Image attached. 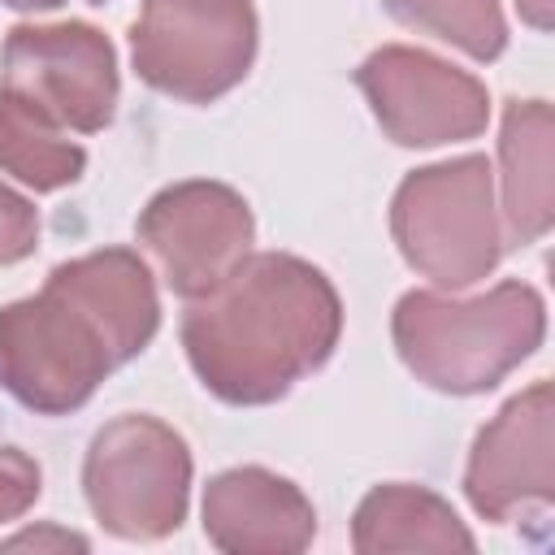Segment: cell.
<instances>
[{
	"label": "cell",
	"mask_w": 555,
	"mask_h": 555,
	"mask_svg": "<svg viewBox=\"0 0 555 555\" xmlns=\"http://www.w3.org/2000/svg\"><path fill=\"white\" fill-rule=\"evenodd\" d=\"M251 0H143L130 26L134 74L182 104H212L256 61Z\"/></svg>",
	"instance_id": "8992f818"
},
{
	"label": "cell",
	"mask_w": 555,
	"mask_h": 555,
	"mask_svg": "<svg viewBox=\"0 0 555 555\" xmlns=\"http://www.w3.org/2000/svg\"><path fill=\"white\" fill-rule=\"evenodd\" d=\"M377 126L399 147H438L477 139L490 121V95L468 69L408 43L369 52L356 69Z\"/></svg>",
	"instance_id": "ba28073f"
},
{
	"label": "cell",
	"mask_w": 555,
	"mask_h": 555,
	"mask_svg": "<svg viewBox=\"0 0 555 555\" xmlns=\"http://www.w3.org/2000/svg\"><path fill=\"white\" fill-rule=\"evenodd\" d=\"M39 247V212L26 195L0 182V264H17Z\"/></svg>",
	"instance_id": "e0dca14e"
},
{
	"label": "cell",
	"mask_w": 555,
	"mask_h": 555,
	"mask_svg": "<svg viewBox=\"0 0 555 555\" xmlns=\"http://www.w3.org/2000/svg\"><path fill=\"white\" fill-rule=\"evenodd\" d=\"M464 494L481 520H512L525 507L555 503V403L551 382H533L512 395L490 425H481L468 464Z\"/></svg>",
	"instance_id": "30bf717a"
},
{
	"label": "cell",
	"mask_w": 555,
	"mask_h": 555,
	"mask_svg": "<svg viewBox=\"0 0 555 555\" xmlns=\"http://www.w3.org/2000/svg\"><path fill=\"white\" fill-rule=\"evenodd\" d=\"M351 546L360 555L386 551H477L473 533L455 516V507L408 481L373 486L351 516Z\"/></svg>",
	"instance_id": "4fadbf2b"
},
{
	"label": "cell",
	"mask_w": 555,
	"mask_h": 555,
	"mask_svg": "<svg viewBox=\"0 0 555 555\" xmlns=\"http://www.w3.org/2000/svg\"><path fill=\"white\" fill-rule=\"evenodd\" d=\"M0 87L43 108L56 126L95 134L117 113V52L87 22L13 26L0 52Z\"/></svg>",
	"instance_id": "52a82bcc"
},
{
	"label": "cell",
	"mask_w": 555,
	"mask_h": 555,
	"mask_svg": "<svg viewBox=\"0 0 555 555\" xmlns=\"http://www.w3.org/2000/svg\"><path fill=\"white\" fill-rule=\"evenodd\" d=\"M156 330L160 299L143 256L87 251L56 264L39 295L0 308V386L39 416H69Z\"/></svg>",
	"instance_id": "6da1fadb"
},
{
	"label": "cell",
	"mask_w": 555,
	"mask_h": 555,
	"mask_svg": "<svg viewBox=\"0 0 555 555\" xmlns=\"http://www.w3.org/2000/svg\"><path fill=\"white\" fill-rule=\"evenodd\" d=\"M403 26H416L473 61H494L507 48L499 0H382Z\"/></svg>",
	"instance_id": "9a60e30c"
},
{
	"label": "cell",
	"mask_w": 555,
	"mask_h": 555,
	"mask_svg": "<svg viewBox=\"0 0 555 555\" xmlns=\"http://www.w3.org/2000/svg\"><path fill=\"white\" fill-rule=\"evenodd\" d=\"M204 538L225 555H295L317 538V507L260 464L225 468L204 486Z\"/></svg>",
	"instance_id": "8fae6325"
},
{
	"label": "cell",
	"mask_w": 555,
	"mask_h": 555,
	"mask_svg": "<svg viewBox=\"0 0 555 555\" xmlns=\"http://www.w3.org/2000/svg\"><path fill=\"white\" fill-rule=\"evenodd\" d=\"M0 169L43 195L74 186L87 169V152L43 108L0 87Z\"/></svg>",
	"instance_id": "5bb4252c"
},
{
	"label": "cell",
	"mask_w": 555,
	"mask_h": 555,
	"mask_svg": "<svg viewBox=\"0 0 555 555\" xmlns=\"http://www.w3.org/2000/svg\"><path fill=\"white\" fill-rule=\"evenodd\" d=\"M390 338L416 382L442 395H486L546 338V304L529 282H499L455 299L408 291L395 304Z\"/></svg>",
	"instance_id": "3957f363"
},
{
	"label": "cell",
	"mask_w": 555,
	"mask_h": 555,
	"mask_svg": "<svg viewBox=\"0 0 555 555\" xmlns=\"http://www.w3.org/2000/svg\"><path fill=\"white\" fill-rule=\"evenodd\" d=\"M39 490H43L39 464L22 447L0 442V525L26 516L35 507V499H39Z\"/></svg>",
	"instance_id": "2e32d148"
},
{
	"label": "cell",
	"mask_w": 555,
	"mask_h": 555,
	"mask_svg": "<svg viewBox=\"0 0 555 555\" xmlns=\"http://www.w3.org/2000/svg\"><path fill=\"white\" fill-rule=\"evenodd\" d=\"M338 338L334 282L291 251H247L182 312V347L199 386L234 408L278 403L334 356Z\"/></svg>",
	"instance_id": "7a4b0ae2"
},
{
	"label": "cell",
	"mask_w": 555,
	"mask_h": 555,
	"mask_svg": "<svg viewBox=\"0 0 555 555\" xmlns=\"http://www.w3.org/2000/svg\"><path fill=\"white\" fill-rule=\"evenodd\" d=\"M4 546H74V551H87V538H78V533H56V529H43V533H17V538H9Z\"/></svg>",
	"instance_id": "ac0fdd59"
},
{
	"label": "cell",
	"mask_w": 555,
	"mask_h": 555,
	"mask_svg": "<svg viewBox=\"0 0 555 555\" xmlns=\"http://www.w3.org/2000/svg\"><path fill=\"white\" fill-rule=\"evenodd\" d=\"M82 490L91 516L126 542L169 538L191 503L186 438L147 412H126L95 429L82 460Z\"/></svg>",
	"instance_id": "5b68a950"
},
{
	"label": "cell",
	"mask_w": 555,
	"mask_h": 555,
	"mask_svg": "<svg viewBox=\"0 0 555 555\" xmlns=\"http://www.w3.org/2000/svg\"><path fill=\"white\" fill-rule=\"evenodd\" d=\"M516 9H520V17H525L533 30H551V9H555V0H516Z\"/></svg>",
	"instance_id": "d6986e66"
},
{
	"label": "cell",
	"mask_w": 555,
	"mask_h": 555,
	"mask_svg": "<svg viewBox=\"0 0 555 555\" xmlns=\"http://www.w3.org/2000/svg\"><path fill=\"white\" fill-rule=\"evenodd\" d=\"M87 4H104V0H87Z\"/></svg>",
	"instance_id": "44dd1931"
},
{
	"label": "cell",
	"mask_w": 555,
	"mask_h": 555,
	"mask_svg": "<svg viewBox=\"0 0 555 555\" xmlns=\"http://www.w3.org/2000/svg\"><path fill=\"white\" fill-rule=\"evenodd\" d=\"M9 9H22V13H39V9H61L65 0H0Z\"/></svg>",
	"instance_id": "ffe728a7"
},
{
	"label": "cell",
	"mask_w": 555,
	"mask_h": 555,
	"mask_svg": "<svg viewBox=\"0 0 555 555\" xmlns=\"http://www.w3.org/2000/svg\"><path fill=\"white\" fill-rule=\"evenodd\" d=\"M399 256L442 291H464L503 260L494 169L486 156H451L412 169L390 199Z\"/></svg>",
	"instance_id": "277c9868"
},
{
	"label": "cell",
	"mask_w": 555,
	"mask_h": 555,
	"mask_svg": "<svg viewBox=\"0 0 555 555\" xmlns=\"http://www.w3.org/2000/svg\"><path fill=\"white\" fill-rule=\"evenodd\" d=\"M551 104L546 100H512L503 108L499 130V182H503V230L507 243H538L555 221V186H551Z\"/></svg>",
	"instance_id": "7c38bea8"
},
{
	"label": "cell",
	"mask_w": 555,
	"mask_h": 555,
	"mask_svg": "<svg viewBox=\"0 0 555 555\" xmlns=\"http://www.w3.org/2000/svg\"><path fill=\"white\" fill-rule=\"evenodd\" d=\"M134 230L147 256L160 264L165 286L182 299H199L247 256L256 217L234 186L186 178L156 191Z\"/></svg>",
	"instance_id": "9c48e42d"
}]
</instances>
